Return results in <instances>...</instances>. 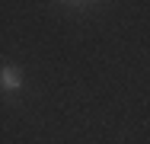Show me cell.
I'll return each mask as SVG.
<instances>
[{"mask_svg":"<svg viewBox=\"0 0 150 144\" xmlns=\"http://www.w3.org/2000/svg\"><path fill=\"white\" fill-rule=\"evenodd\" d=\"M0 86H6V90H19V86H23V77H19L13 67H3V71H0Z\"/></svg>","mask_w":150,"mask_h":144,"instance_id":"cell-1","label":"cell"}]
</instances>
